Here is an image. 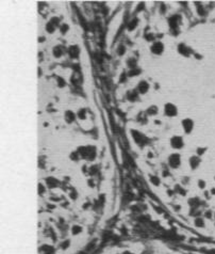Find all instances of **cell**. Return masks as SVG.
Wrapping results in <instances>:
<instances>
[{"label": "cell", "instance_id": "6da1fadb", "mask_svg": "<svg viewBox=\"0 0 215 254\" xmlns=\"http://www.w3.org/2000/svg\"><path fill=\"white\" fill-rule=\"evenodd\" d=\"M78 153H79V155L82 156V157L87 158V159H90V160H93L94 157L96 156V151H95V148L92 147V146H81V147L78 149Z\"/></svg>", "mask_w": 215, "mask_h": 254}, {"label": "cell", "instance_id": "7a4b0ae2", "mask_svg": "<svg viewBox=\"0 0 215 254\" xmlns=\"http://www.w3.org/2000/svg\"><path fill=\"white\" fill-rule=\"evenodd\" d=\"M168 164H169L170 168L173 169H177V168L180 167L181 164V157L178 153H173V154L169 155L168 157Z\"/></svg>", "mask_w": 215, "mask_h": 254}, {"label": "cell", "instance_id": "3957f363", "mask_svg": "<svg viewBox=\"0 0 215 254\" xmlns=\"http://www.w3.org/2000/svg\"><path fill=\"white\" fill-rule=\"evenodd\" d=\"M164 113H165V115H167V117H169V118L176 117V115L178 114V109H177L176 105H174V104H171V103L165 104Z\"/></svg>", "mask_w": 215, "mask_h": 254}, {"label": "cell", "instance_id": "277c9868", "mask_svg": "<svg viewBox=\"0 0 215 254\" xmlns=\"http://www.w3.org/2000/svg\"><path fill=\"white\" fill-rule=\"evenodd\" d=\"M165 49V46L162 42L160 41H155L153 44L151 45V47H150V50H151V53L153 54H156V56H160V54L163 53V51Z\"/></svg>", "mask_w": 215, "mask_h": 254}, {"label": "cell", "instance_id": "5b68a950", "mask_svg": "<svg viewBox=\"0 0 215 254\" xmlns=\"http://www.w3.org/2000/svg\"><path fill=\"white\" fill-rule=\"evenodd\" d=\"M170 146L175 149H180L184 146L183 138L180 136H174L170 138Z\"/></svg>", "mask_w": 215, "mask_h": 254}, {"label": "cell", "instance_id": "8992f818", "mask_svg": "<svg viewBox=\"0 0 215 254\" xmlns=\"http://www.w3.org/2000/svg\"><path fill=\"white\" fill-rule=\"evenodd\" d=\"M131 134H132V137H133L134 141L136 142V144H142V143H144L147 140L146 137L137 130H131Z\"/></svg>", "mask_w": 215, "mask_h": 254}, {"label": "cell", "instance_id": "52a82bcc", "mask_svg": "<svg viewBox=\"0 0 215 254\" xmlns=\"http://www.w3.org/2000/svg\"><path fill=\"white\" fill-rule=\"evenodd\" d=\"M67 53H68L69 57L72 58V59H77L80 54V47L77 46V45H72V46L68 47Z\"/></svg>", "mask_w": 215, "mask_h": 254}, {"label": "cell", "instance_id": "ba28073f", "mask_svg": "<svg viewBox=\"0 0 215 254\" xmlns=\"http://www.w3.org/2000/svg\"><path fill=\"white\" fill-rule=\"evenodd\" d=\"M135 90L139 92V94H146L147 92L149 91V83L145 80L140 81V83L137 84V87Z\"/></svg>", "mask_w": 215, "mask_h": 254}, {"label": "cell", "instance_id": "9c48e42d", "mask_svg": "<svg viewBox=\"0 0 215 254\" xmlns=\"http://www.w3.org/2000/svg\"><path fill=\"white\" fill-rule=\"evenodd\" d=\"M182 127H183V129L186 134L192 133L193 128H194V122H193L191 119H184V120L182 121Z\"/></svg>", "mask_w": 215, "mask_h": 254}, {"label": "cell", "instance_id": "30bf717a", "mask_svg": "<svg viewBox=\"0 0 215 254\" xmlns=\"http://www.w3.org/2000/svg\"><path fill=\"white\" fill-rule=\"evenodd\" d=\"M65 47L64 46H62V45H57L56 47L52 49V54H53L56 58H60V57H62L64 53H65Z\"/></svg>", "mask_w": 215, "mask_h": 254}, {"label": "cell", "instance_id": "8fae6325", "mask_svg": "<svg viewBox=\"0 0 215 254\" xmlns=\"http://www.w3.org/2000/svg\"><path fill=\"white\" fill-rule=\"evenodd\" d=\"M64 118H65V121H66L67 124H72V123L75 122L77 117H76V114H75L73 111H72V110H67V111H65Z\"/></svg>", "mask_w": 215, "mask_h": 254}, {"label": "cell", "instance_id": "7c38bea8", "mask_svg": "<svg viewBox=\"0 0 215 254\" xmlns=\"http://www.w3.org/2000/svg\"><path fill=\"white\" fill-rule=\"evenodd\" d=\"M190 167L192 168L193 170H195L196 168L199 167V164H200V158L198 157V156H192L191 158H190Z\"/></svg>", "mask_w": 215, "mask_h": 254}, {"label": "cell", "instance_id": "4fadbf2b", "mask_svg": "<svg viewBox=\"0 0 215 254\" xmlns=\"http://www.w3.org/2000/svg\"><path fill=\"white\" fill-rule=\"evenodd\" d=\"M178 51H179V53H181L182 56H185V57L191 54V49L189 47H186L184 44H179V46H178Z\"/></svg>", "mask_w": 215, "mask_h": 254}, {"label": "cell", "instance_id": "5bb4252c", "mask_svg": "<svg viewBox=\"0 0 215 254\" xmlns=\"http://www.w3.org/2000/svg\"><path fill=\"white\" fill-rule=\"evenodd\" d=\"M139 92H137L136 90H129L128 92H127V98L129 99V100H131V102H135V100L139 98Z\"/></svg>", "mask_w": 215, "mask_h": 254}, {"label": "cell", "instance_id": "9a60e30c", "mask_svg": "<svg viewBox=\"0 0 215 254\" xmlns=\"http://www.w3.org/2000/svg\"><path fill=\"white\" fill-rule=\"evenodd\" d=\"M46 184H47V186H49L50 188H54L58 186V184H59V180L57 178H54V177H48V178H46Z\"/></svg>", "mask_w": 215, "mask_h": 254}, {"label": "cell", "instance_id": "2e32d148", "mask_svg": "<svg viewBox=\"0 0 215 254\" xmlns=\"http://www.w3.org/2000/svg\"><path fill=\"white\" fill-rule=\"evenodd\" d=\"M158 112H159V109H158L156 106H150L149 108L146 110V113L148 115H155Z\"/></svg>", "mask_w": 215, "mask_h": 254}, {"label": "cell", "instance_id": "e0dca14e", "mask_svg": "<svg viewBox=\"0 0 215 254\" xmlns=\"http://www.w3.org/2000/svg\"><path fill=\"white\" fill-rule=\"evenodd\" d=\"M199 199L197 198H193V199H190L189 200V205L192 207V208H196L197 206H199Z\"/></svg>", "mask_w": 215, "mask_h": 254}, {"label": "cell", "instance_id": "ac0fdd59", "mask_svg": "<svg viewBox=\"0 0 215 254\" xmlns=\"http://www.w3.org/2000/svg\"><path fill=\"white\" fill-rule=\"evenodd\" d=\"M137 23H139V19H137V18H134V19H132L131 21H129L128 30H130V31L134 30V29L136 28V26H137Z\"/></svg>", "mask_w": 215, "mask_h": 254}, {"label": "cell", "instance_id": "d6986e66", "mask_svg": "<svg viewBox=\"0 0 215 254\" xmlns=\"http://www.w3.org/2000/svg\"><path fill=\"white\" fill-rule=\"evenodd\" d=\"M142 72L141 69L139 68V67H135V68H132V69H130V71L128 72V77H134V76H136V75H139L140 73Z\"/></svg>", "mask_w": 215, "mask_h": 254}, {"label": "cell", "instance_id": "ffe728a7", "mask_svg": "<svg viewBox=\"0 0 215 254\" xmlns=\"http://www.w3.org/2000/svg\"><path fill=\"white\" fill-rule=\"evenodd\" d=\"M56 29H57V27L54 26V25H52L50 21H48L47 25H46V30H47V32H49V33H53L54 31H56Z\"/></svg>", "mask_w": 215, "mask_h": 254}, {"label": "cell", "instance_id": "44dd1931", "mask_svg": "<svg viewBox=\"0 0 215 254\" xmlns=\"http://www.w3.org/2000/svg\"><path fill=\"white\" fill-rule=\"evenodd\" d=\"M82 232V227L80 225H73L72 227V235H78L79 233Z\"/></svg>", "mask_w": 215, "mask_h": 254}, {"label": "cell", "instance_id": "7402d4cb", "mask_svg": "<svg viewBox=\"0 0 215 254\" xmlns=\"http://www.w3.org/2000/svg\"><path fill=\"white\" fill-rule=\"evenodd\" d=\"M43 250H44V252H45V254H52L54 252V249L53 248H51V247H49V246H47V244H46V246H44L42 248Z\"/></svg>", "mask_w": 215, "mask_h": 254}, {"label": "cell", "instance_id": "603a6c76", "mask_svg": "<svg viewBox=\"0 0 215 254\" xmlns=\"http://www.w3.org/2000/svg\"><path fill=\"white\" fill-rule=\"evenodd\" d=\"M195 225L198 226V227H203L204 226V222L202 218H196L195 219Z\"/></svg>", "mask_w": 215, "mask_h": 254}, {"label": "cell", "instance_id": "cb8c5ba5", "mask_svg": "<svg viewBox=\"0 0 215 254\" xmlns=\"http://www.w3.org/2000/svg\"><path fill=\"white\" fill-rule=\"evenodd\" d=\"M175 191L178 192V193H180V194H182V195H185V193H186V191L184 190V189L181 187L180 185H176V187H175Z\"/></svg>", "mask_w": 215, "mask_h": 254}, {"label": "cell", "instance_id": "d4e9b609", "mask_svg": "<svg viewBox=\"0 0 215 254\" xmlns=\"http://www.w3.org/2000/svg\"><path fill=\"white\" fill-rule=\"evenodd\" d=\"M69 157H70V159H72V160H73V161H78L80 155H79L78 152H72V154L69 155Z\"/></svg>", "mask_w": 215, "mask_h": 254}, {"label": "cell", "instance_id": "484cf974", "mask_svg": "<svg viewBox=\"0 0 215 254\" xmlns=\"http://www.w3.org/2000/svg\"><path fill=\"white\" fill-rule=\"evenodd\" d=\"M150 180H151V183L153 184V185H155V186H159L160 183H161L160 178H159V177H156V176H151V177H150Z\"/></svg>", "mask_w": 215, "mask_h": 254}, {"label": "cell", "instance_id": "4316f807", "mask_svg": "<svg viewBox=\"0 0 215 254\" xmlns=\"http://www.w3.org/2000/svg\"><path fill=\"white\" fill-rule=\"evenodd\" d=\"M68 29H69V27H68V25H66V24H62V26L60 27V31H61V33H63V34H65Z\"/></svg>", "mask_w": 215, "mask_h": 254}, {"label": "cell", "instance_id": "83f0119b", "mask_svg": "<svg viewBox=\"0 0 215 254\" xmlns=\"http://www.w3.org/2000/svg\"><path fill=\"white\" fill-rule=\"evenodd\" d=\"M70 246V240L69 239H67V240H65V241H63V242H61V248H62L63 250H65V249H67Z\"/></svg>", "mask_w": 215, "mask_h": 254}, {"label": "cell", "instance_id": "f1b7e54d", "mask_svg": "<svg viewBox=\"0 0 215 254\" xmlns=\"http://www.w3.org/2000/svg\"><path fill=\"white\" fill-rule=\"evenodd\" d=\"M58 85H59L60 88H64L66 85L65 80H64L63 78H61V77H58Z\"/></svg>", "mask_w": 215, "mask_h": 254}, {"label": "cell", "instance_id": "f546056e", "mask_svg": "<svg viewBox=\"0 0 215 254\" xmlns=\"http://www.w3.org/2000/svg\"><path fill=\"white\" fill-rule=\"evenodd\" d=\"M78 117L80 118V119H85V110L84 109H81V110H79L78 111Z\"/></svg>", "mask_w": 215, "mask_h": 254}, {"label": "cell", "instance_id": "4dcf8cb0", "mask_svg": "<svg viewBox=\"0 0 215 254\" xmlns=\"http://www.w3.org/2000/svg\"><path fill=\"white\" fill-rule=\"evenodd\" d=\"M126 53V49H125V46H119L118 47V54L119 56H122V54H124Z\"/></svg>", "mask_w": 215, "mask_h": 254}, {"label": "cell", "instance_id": "1f68e13d", "mask_svg": "<svg viewBox=\"0 0 215 254\" xmlns=\"http://www.w3.org/2000/svg\"><path fill=\"white\" fill-rule=\"evenodd\" d=\"M198 186H199V188H201V189H203L204 187H205V183L203 182V180H201V179H199L198 180Z\"/></svg>", "mask_w": 215, "mask_h": 254}, {"label": "cell", "instance_id": "d6a6232c", "mask_svg": "<svg viewBox=\"0 0 215 254\" xmlns=\"http://www.w3.org/2000/svg\"><path fill=\"white\" fill-rule=\"evenodd\" d=\"M204 151H207V148H205V147H203V148L198 147V148H197V154H198V155H202V154L204 153Z\"/></svg>", "mask_w": 215, "mask_h": 254}, {"label": "cell", "instance_id": "836d02e7", "mask_svg": "<svg viewBox=\"0 0 215 254\" xmlns=\"http://www.w3.org/2000/svg\"><path fill=\"white\" fill-rule=\"evenodd\" d=\"M43 191H45V189L43 188V185H42V184H39V185H38V193L42 194Z\"/></svg>", "mask_w": 215, "mask_h": 254}, {"label": "cell", "instance_id": "e575fe53", "mask_svg": "<svg viewBox=\"0 0 215 254\" xmlns=\"http://www.w3.org/2000/svg\"><path fill=\"white\" fill-rule=\"evenodd\" d=\"M204 216L207 217V218H211V216H212L211 210H208V213H205V214H204Z\"/></svg>", "mask_w": 215, "mask_h": 254}, {"label": "cell", "instance_id": "d590c367", "mask_svg": "<svg viewBox=\"0 0 215 254\" xmlns=\"http://www.w3.org/2000/svg\"><path fill=\"white\" fill-rule=\"evenodd\" d=\"M211 194L215 195V188H212V189H211Z\"/></svg>", "mask_w": 215, "mask_h": 254}, {"label": "cell", "instance_id": "8d00e7d4", "mask_svg": "<svg viewBox=\"0 0 215 254\" xmlns=\"http://www.w3.org/2000/svg\"><path fill=\"white\" fill-rule=\"evenodd\" d=\"M214 179H215V177H214Z\"/></svg>", "mask_w": 215, "mask_h": 254}]
</instances>
